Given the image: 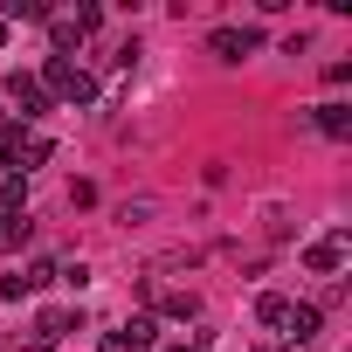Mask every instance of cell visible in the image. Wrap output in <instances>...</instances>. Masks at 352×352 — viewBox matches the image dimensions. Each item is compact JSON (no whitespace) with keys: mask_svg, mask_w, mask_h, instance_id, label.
<instances>
[{"mask_svg":"<svg viewBox=\"0 0 352 352\" xmlns=\"http://www.w3.org/2000/svg\"><path fill=\"white\" fill-rule=\"evenodd\" d=\"M49 83H56L69 104H90V76H83V69H69V63H49Z\"/></svg>","mask_w":352,"mask_h":352,"instance_id":"cell-2","label":"cell"},{"mask_svg":"<svg viewBox=\"0 0 352 352\" xmlns=\"http://www.w3.org/2000/svg\"><path fill=\"white\" fill-rule=\"evenodd\" d=\"M318 124H324L331 138H345V131H352V111H345V104H318Z\"/></svg>","mask_w":352,"mask_h":352,"instance_id":"cell-4","label":"cell"},{"mask_svg":"<svg viewBox=\"0 0 352 352\" xmlns=\"http://www.w3.org/2000/svg\"><path fill=\"white\" fill-rule=\"evenodd\" d=\"M256 42H263L256 28H214V56H228V63H242Z\"/></svg>","mask_w":352,"mask_h":352,"instance_id":"cell-1","label":"cell"},{"mask_svg":"<svg viewBox=\"0 0 352 352\" xmlns=\"http://www.w3.org/2000/svg\"><path fill=\"white\" fill-rule=\"evenodd\" d=\"M304 263H311L318 276H324V270H338V242H311V249H304Z\"/></svg>","mask_w":352,"mask_h":352,"instance_id":"cell-5","label":"cell"},{"mask_svg":"<svg viewBox=\"0 0 352 352\" xmlns=\"http://www.w3.org/2000/svg\"><path fill=\"white\" fill-rule=\"evenodd\" d=\"M283 324H290V338H297V345H311V338H318V304H297V311H283Z\"/></svg>","mask_w":352,"mask_h":352,"instance_id":"cell-3","label":"cell"}]
</instances>
